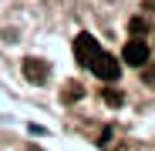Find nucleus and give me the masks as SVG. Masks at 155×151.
<instances>
[{"label": "nucleus", "instance_id": "f257e3e1", "mask_svg": "<svg viewBox=\"0 0 155 151\" xmlns=\"http://www.w3.org/2000/svg\"><path fill=\"white\" fill-rule=\"evenodd\" d=\"M101 54V44L91 37V34H78V40H74V57H78V64L81 67H91V61Z\"/></svg>", "mask_w": 155, "mask_h": 151}, {"label": "nucleus", "instance_id": "f03ea898", "mask_svg": "<svg viewBox=\"0 0 155 151\" xmlns=\"http://www.w3.org/2000/svg\"><path fill=\"white\" fill-rule=\"evenodd\" d=\"M91 74H98L101 81H115L118 74H121V64H118V57H111V54L101 50V54L91 61Z\"/></svg>", "mask_w": 155, "mask_h": 151}, {"label": "nucleus", "instance_id": "7ed1b4c3", "mask_svg": "<svg viewBox=\"0 0 155 151\" xmlns=\"http://www.w3.org/2000/svg\"><path fill=\"white\" fill-rule=\"evenodd\" d=\"M148 57H152V50H148V44H145L142 37L128 40V44H125V50H121V61H125V64H132V67L148 64Z\"/></svg>", "mask_w": 155, "mask_h": 151}, {"label": "nucleus", "instance_id": "20e7f679", "mask_svg": "<svg viewBox=\"0 0 155 151\" xmlns=\"http://www.w3.org/2000/svg\"><path fill=\"white\" fill-rule=\"evenodd\" d=\"M24 77L34 81V84L47 81V64H44L41 57H27V61H24Z\"/></svg>", "mask_w": 155, "mask_h": 151}, {"label": "nucleus", "instance_id": "39448f33", "mask_svg": "<svg viewBox=\"0 0 155 151\" xmlns=\"http://www.w3.org/2000/svg\"><path fill=\"white\" fill-rule=\"evenodd\" d=\"M128 30H132L135 37H145V34H152V27H148V17H135L132 24H128Z\"/></svg>", "mask_w": 155, "mask_h": 151}, {"label": "nucleus", "instance_id": "423d86ee", "mask_svg": "<svg viewBox=\"0 0 155 151\" xmlns=\"http://www.w3.org/2000/svg\"><path fill=\"white\" fill-rule=\"evenodd\" d=\"M105 101H108L111 108H118V104H121L125 97H121V91H105Z\"/></svg>", "mask_w": 155, "mask_h": 151}, {"label": "nucleus", "instance_id": "0eeeda50", "mask_svg": "<svg viewBox=\"0 0 155 151\" xmlns=\"http://www.w3.org/2000/svg\"><path fill=\"white\" fill-rule=\"evenodd\" d=\"M68 101H74V97H81V84H68V94H64Z\"/></svg>", "mask_w": 155, "mask_h": 151}]
</instances>
